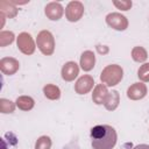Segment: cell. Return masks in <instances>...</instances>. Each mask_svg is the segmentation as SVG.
I'll list each match as a JSON object with an SVG mask.
<instances>
[{"instance_id":"cell-1","label":"cell","mask_w":149,"mask_h":149,"mask_svg":"<svg viewBox=\"0 0 149 149\" xmlns=\"http://www.w3.org/2000/svg\"><path fill=\"white\" fill-rule=\"evenodd\" d=\"M116 143V132L108 125H98L91 129L93 149H112Z\"/></svg>"},{"instance_id":"cell-2","label":"cell","mask_w":149,"mask_h":149,"mask_svg":"<svg viewBox=\"0 0 149 149\" xmlns=\"http://www.w3.org/2000/svg\"><path fill=\"white\" fill-rule=\"evenodd\" d=\"M122 76H123L122 69L119 65L112 64V65L106 66L102 70V72L100 74V80L104 84H106L107 86H114V85L119 84V81L122 79Z\"/></svg>"},{"instance_id":"cell-3","label":"cell","mask_w":149,"mask_h":149,"mask_svg":"<svg viewBox=\"0 0 149 149\" xmlns=\"http://www.w3.org/2000/svg\"><path fill=\"white\" fill-rule=\"evenodd\" d=\"M36 43H37V47L38 49L41 50V52L43 55H51L54 52V49H55V40H54V36L50 31L48 30H42L38 35H37V38H36Z\"/></svg>"},{"instance_id":"cell-4","label":"cell","mask_w":149,"mask_h":149,"mask_svg":"<svg viewBox=\"0 0 149 149\" xmlns=\"http://www.w3.org/2000/svg\"><path fill=\"white\" fill-rule=\"evenodd\" d=\"M17 48L26 55H31L35 51V43L28 33H21L17 36Z\"/></svg>"},{"instance_id":"cell-5","label":"cell","mask_w":149,"mask_h":149,"mask_svg":"<svg viewBox=\"0 0 149 149\" xmlns=\"http://www.w3.org/2000/svg\"><path fill=\"white\" fill-rule=\"evenodd\" d=\"M83 13H84V6L79 1H71L65 9V16L71 22L78 21L83 16Z\"/></svg>"},{"instance_id":"cell-6","label":"cell","mask_w":149,"mask_h":149,"mask_svg":"<svg viewBox=\"0 0 149 149\" xmlns=\"http://www.w3.org/2000/svg\"><path fill=\"white\" fill-rule=\"evenodd\" d=\"M106 22L109 27L115 30H125L128 27L127 19L120 13H111L106 16Z\"/></svg>"},{"instance_id":"cell-7","label":"cell","mask_w":149,"mask_h":149,"mask_svg":"<svg viewBox=\"0 0 149 149\" xmlns=\"http://www.w3.org/2000/svg\"><path fill=\"white\" fill-rule=\"evenodd\" d=\"M93 84H94L93 78L88 74H85L77 80V83L74 85V90L78 94H85L93 87Z\"/></svg>"},{"instance_id":"cell-8","label":"cell","mask_w":149,"mask_h":149,"mask_svg":"<svg viewBox=\"0 0 149 149\" xmlns=\"http://www.w3.org/2000/svg\"><path fill=\"white\" fill-rule=\"evenodd\" d=\"M79 73V68L74 62H68L62 69V78L66 81L73 80Z\"/></svg>"},{"instance_id":"cell-9","label":"cell","mask_w":149,"mask_h":149,"mask_svg":"<svg viewBox=\"0 0 149 149\" xmlns=\"http://www.w3.org/2000/svg\"><path fill=\"white\" fill-rule=\"evenodd\" d=\"M147 94V87L144 84L142 83H135L133 84L128 91H127V95L129 99L132 100H139V99H142L144 95Z\"/></svg>"},{"instance_id":"cell-10","label":"cell","mask_w":149,"mask_h":149,"mask_svg":"<svg viewBox=\"0 0 149 149\" xmlns=\"http://www.w3.org/2000/svg\"><path fill=\"white\" fill-rule=\"evenodd\" d=\"M0 69L5 74H13L19 69V62L10 57L2 58L0 61Z\"/></svg>"},{"instance_id":"cell-11","label":"cell","mask_w":149,"mask_h":149,"mask_svg":"<svg viewBox=\"0 0 149 149\" xmlns=\"http://www.w3.org/2000/svg\"><path fill=\"white\" fill-rule=\"evenodd\" d=\"M108 95H109V92L107 91L106 86L102 85V84H99V85L95 86V88H94V91L92 93V100L98 105L105 104L107 98H108Z\"/></svg>"},{"instance_id":"cell-12","label":"cell","mask_w":149,"mask_h":149,"mask_svg":"<svg viewBox=\"0 0 149 149\" xmlns=\"http://www.w3.org/2000/svg\"><path fill=\"white\" fill-rule=\"evenodd\" d=\"M45 15L50 20H59L63 15V7L58 2H50L45 7Z\"/></svg>"},{"instance_id":"cell-13","label":"cell","mask_w":149,"mask_h":149,"mask_svg":"<svg viewBox=\"0 0 149 149\" xmlns=\"http://www.w3.org/2000/svg\"><path fill=\"white\" fill-rule=\"evenodd\" d=\"M94 63H95V56L92 51L87 50V51H84L80 56V66L84 71H90L93 69L94 66Z\"/></svg>"},{"instance_id":"cell-14","label":"cell","mask_w":149,"mask_h":149,"mask_svg":"<svg viewBox=\"0 0 149 149\" xmlns=\"http://www.w3.org/2000/svg\"><path fill=\"white\" fill-rule=\"evenodd\" d=\"M105 107L108 109V111H113L116 108V106L119 105V93L116 91H112L109 92V95L106 100V102L104 104Z\"/></svg>"},{"instance_id":"cell-15","label":"cell","mask_w":149,"mask_h":149,"mask_svg":"<svg viewBox=\"0 0 149 149\" xmlns=\"http://www.w3.org/2000/svg\"><path fill=\"white\" fill-rule=\"evenodd\" d=\"M16 105L23 111H29L34 107V100L30 97H20L16 100Z\"/></svg>"},{"instance_id":"cell-16","label":"cell","mask_w":149,"mask_h":149,"mask_svg":"<svg viewBox=\"0 0 149 149\" xmlns=\"http://www.w3.org/2000/svg\"><path fill=\"white\" fill-rule=\"evenodd\" d=\"M132 57H133V59L135 62H144L147 59L148 55H147V51H146L144 48H142V47H135L133 49V51H132Z\"/></svg>"},{"instance_id":"cell-17","label":"cell","mask_w":149,"mask_h":149,"mask_svg":"<svg viewBox=\"0 0 149 149\" xmlns=\"http://www.w3.org/2000/svg\"><path fill=\"white\" fill-rule=\"evenodd\" d=\"M43 92H44V94H45L47 98L52 99V100L58 99L59 95H61L59 88H58L57 86H55V85H47V86H44Z\"/></svg>"},{"instance_id":"cell-18","label":"cell","mask_w":149,"mask_h":149,"mask_svg":"<svg viewBox=\"0 0 149 149\" xmlns=\"http://www.w3.org/2000/svg\"><path fill=\"white\" fill-rule=\"evenodd\" d=\"M50 147L51 140L49 136H41L35 143V149H50Z\"/></svg>"},{"instance_id":"cell-19","label":"cell","mask_w":149,"mask_h":149,"mask_svg":"<svg viewBox=\"0 0 149 149\" xmlns=\"http://www.w3.org/2000/svg\"><path fill=\"white\" fill-rule=\"evenodd\" d=\"M13 41H14V34L12 31H1V34H0V45L1 47L10 44Z\"/></svg>"},{"instance_id":"cell-20","label":"cell","mask_w":149,"mask_h":149,"mask_svg":"<svg viewBox=\"0 0 149 149\" xmlns=\"http://www.w3.org/2000/svg\"><path fill=\"white\" fill-rule=\"evenodd\" d=\"M14 108H15V106L10 100H7V99L0 100V111L2 113H12V112H14Z\"/></svg>"},{"instance_id":"cell-21","label":"cell","mask_w":149,"mask_h":149,"mask_svg":"<svg viewBox=\"0 0 149 149\" xmlns=\"http://www.w3.org/2000/svg\"><path fill=\"white\" fill-rule=\"evenodd\" d=\"M137 76L142 81H149V63L141 65L137 71Z\"/></svg>"},{"instance_id":"cell-22","label":"cell","mask_w":149,"mask_h":149,"mask_svg":"<svg viewBox=\"0 0 149 149\" xmlns=\"http://www.w3.org/2000/svg\"><path fill=\"white\" fill-rule=\"evenodd\" d=\"M114 5L122 10H128L132 7V1H114Z\"/></svg>"},{"instance_id":"cell-23","label":"cell","mask_w":149,"mask_h":149,"mask_svg":"<svg viewBox=\"0 0 149 149\" xmlns=\"http://www.w3.org/2000/svg\"><path fill=\"white\" fill-rule=\"evenodd\" d=\"M133 149H149V146L148 144H139V146L134 147Z\"/></svg>"}]
</instances>
